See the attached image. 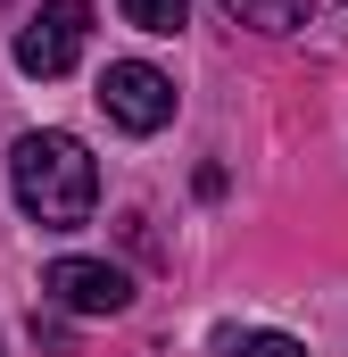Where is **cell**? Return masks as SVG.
I'll return each mask as SVG.
<instances>
[{"label": "cell", "mask_w": 348, "mask_h": 357, "mask_svg": "<svg viewBox=\"0 0 348 357\" xmlns=\"http://www.w3.org/2000/svg\"><path fill=\"white\" fill-rule=\"evenodd\" d=\"M8 183H17V208H25L42 233H75V225H91V208H100V167H91L84 142L58 133V125L17 133Z\"/></svg>", "instance_id": "obj_1"}, {"label": "cell", "mask_w": 348, "mask_h": 357, "mask_svg": "<svg viewBox=\"0 0 348 357\" xmlns=\"http://www.w3.org/2000/svg\"><path fill=\"white\" fill-rule=\"evenodd\" d=\"M84 42H91V0H42L25 25H17V67L25 75H67L75 59H84Z\"/></svg>", "instance_id": "obj_2"}, {"label": "cell", "mask_w": 348, "mask_h": 357, "mask_svg": "<svg viewBox=\"0 0 348 357\" xmlns=\"http://www.w3.org/2000/svg\"><path fill=\"white\" fill-rule=\"evenodd\" d=\"M42 299L67 316H125L133 307V274L108 258H50L42 266Z\"/></svg>", "instance_id": "obj_3"}, {"label": "cell", "mask_w": 348, "mask_h": 357, "mask_svg": "<svg viewBox=\"0 0 348 357\" xmlns=\"http://www.w3.org/2000/svg\"><path fill=\"white\" fill-rule=\"evenodd\" d=\"M100 108L125 125V133H158L174 116V84L150 67V59H116L108 75H100Z\"/></svg>", "instance_id": "obj_4"}, {"label": "cell", "mask_w": 348, "mask_h": 357, "mask_svg": "<svg viewBox=\"0 0 348 357\" xmlns=\"http://www.w3.org/2000/svg\"><path fill=\"white\" fill-rule=\"evenodd\" d=\"M232 25H258V33H299L315 17V0H224Z\"/></svg>", "instance_id": "obj_5"}, {"label": "cell", "mask_w": 348, "mask_h": 357, "mask_svg": "<svg viewBox=\"0 0 348 357\" xmlns=\"http://www.w3.org/2000/svg\"><path fill=\"white\" fill-rule=\"evenodd\" d=\"M125 8V25H141V33H182V17H191V0H116Z\"/></svg>", "instance_id": "obj_6"}, {"label": "cell", "mask_w": 348, "mask_h": 357, "mask_svg": "<svg viewBox=\"0 0 348 357\" xmlns=\"http://www.w3.org/2000/svg\"><path fill=\"white\" fill-rule=\"evenodd\" d=\"M232 357H307V349H299L290 333H241V341H232Z\"/></svg>", "instance_id": "obj_7"}]
</instances>
